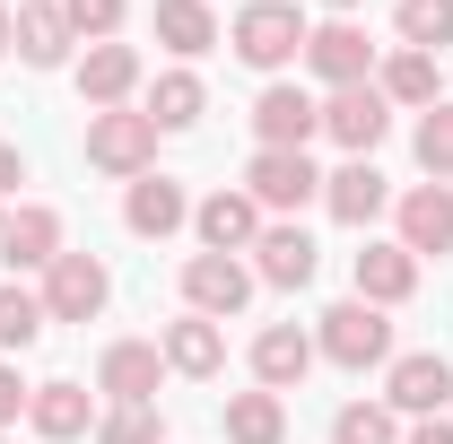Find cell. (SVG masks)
Wrapping results in <instances>:
<instances>
[{
	"mask_svg": "<svg viewBox=\"0 0 453 444\" xmlns=\"http://www.w3.org/2000/svg\"><path fill=\"white\" fill-rule=\"evenodd\" d=\"M305 9L296 0H244L235 9V27H226V44H235V61L244 70H262V79H280V70H296L305 61Z\"/></svg>",
	"mask_w": 453,
	"mask_h": 444,
	"instance_id": "1",
	"label": "cell"
},
{
	"mask_svg": "<svg viewBox=\"0 0 453 444\" xmlns=\"http://www.w3.org/2000/svg\"><path fill=\"white\" fill-rule=\"evenodd\" d=\"M314 348L349 366V375H366V366H393V323H384V305H366V296H340L332 314L314 323Z\"/></svg>",
	"mask_w": 453,
	"mask_h": 444,
	"instance_id": "2",
	"label": "cell"
},
{
	"mask_svg": "<svg viewBox=\"0 0 453 444\" xmlns=\"http://www.w3.org/2000/svg\"><path fill=\"white\" fill-rule=\"evenodd\" d=\"M88 166H96V174H122V183L157 174V122H149L140 105L88 113Z\"/></svg>",
	"mask_w": 453,
	"mask_h": 444,
	"instance_id": "3",
	"label": "cell"
},
{
	"mask_svg": "<svg viewBox=\"0 0 453 444\" xmlns=\"http://www.w3.org/2000/svg\"><path fill=\"white\" fill-rule=\"evenodd\" d=\"M244 192H253L262 210L296 218L305 201H323V174H314V157H305V149H253V166H244Z\"/></svg>",
	"mask_w": 453,
	"mask_h": 444,
	"instance_id": "4",
	"label": "cell"
},
{
	"mask_svg": "<svg viewBox=\"0 0 453 444\" xmlns=\"http://www.w3.org/2000/svg\"><path fill=\"white\" fill-rule=\"evenodd\" d=\"M35 296H44V314H53V323H96V314H105V296H113V271L96 262V253H61Z\"/></svg>",
	"mask_w": 453,
	"mask_h": 444,
	"instance_id": "5",
	"label": "cell"
},
{
	"mask_svg": "<svg viewBox=\"0 0 453 444\" xmlns=\"http://www.w3.org/2000/svg\"><path fill=\"white\" fill-rule=\"evenodd\" d=\"M445 401H453V357H445V348H410V357H393L384 410H401V418H445Z\"/></svg>",
	"mask_w": 453,
	"mask_h": 444,
	"instance_id": "6",
	"label": "cell"
},
{
	"mask_svg": "<svg viewBox=\"0 0 453 444\" xmlns=\"http://www.w3.org/2000/svg\"><path fill=\"white\" fill-rule=\"evenodd\" d=\"M384 131H393V105H384V88L366 79V88H332L323 96V140H340L349 157H375L384 149Z\"/></svg>",
	"mask_w": 453,
	"mask_h": 444,
	"instance_id": "7",
	"label": "cell"
},
{
	"mask_svg": "<svg viewBox=\"0 0 453 444\" xmlns=\"http://www.w3.org/2000/svg\"><path fill=\"white\" fill-rule=\"evenodd\" d=\"M305 70H314L323 88H366V79H375L366 27H357V18H323V27L305 35Z\"/></svg>",
	"mask_w": 453,
	"mask_h": 444,
	"instance_id": "8",
	"label": "cell"
},
{
	"mask_svg": "<svg viewBox=\"0 0 453 444\" xmlns=\"http://www.w3.org/2000/svg\"><path fill=\"white\" fill-rule=\"evenodd\" d=\"M244 305H253V271H244L235 253H192V262H183V314L226 323V314H244Z\"/></svg>",
	"mask_w": 453,
	"mask_h": 444,
	"instance_id": "9",
	"label": "cell"
},
{
	"mask_svg": "<svg viewBox=\"0 0 453 444\" xmlns=\"http://www.w3.org/2000/svg\"><path fill=\"white\" fill-rule=\"evenodd\" d=\"M157 384H166V348H157V340H113L105 357H96V392H105L113 410L157 401Z\"/></svg>",
	"mask_w": 453,
	"mask_h": 444,
	"instance_id": "10",
	"label": "cell"
},
{
	"mask_svg": "<svg viewBox=\"0 0 453 444\" xmlns=\"http://www.w3.org/2000/svg\"><path fill=\"white\" fill-rule=\"evenodd\" d=\"M157 348H166V375H192V384L226 375V323H210V314H174L157 332Z\"/></svg>",
	"mask_w": 453,
	"mask_h": 444,
	"instance_id": "11",
	"label": "cell"
},
{
	"mask_svg": "<svg viewBox=\"0 0 453 444\" xmlns=\"http://www.w3.org/2000/svg\"><path fill=\"white\" fill-rule=\"evenodd\" d=\"M314 131H323V105H314L305 88L271 79V88L253 96V140H262V149H305Z\"/></svg>",
	"mask_w": 453,
	"mask_h": 444,
	"instance_id": "12",
	"label": "cell"
},
{
	"mask_svg": "<svg viewBox=\"0 0 453 444\" xmlns=\"http://www.w3.org/2000/svg\"><path fill=\"white\" fill-rule=\"evenodd\" d=\"M393 218H401V235H393V244H410L418 262H427V253L445 262V253H453V183H410Z\"/></svg>",
	"mask_w": 453,
	"mask_h": 444,
	"instance_id": "13",
	"label": "cell"
},
{
	"mask_svg": "<svg viewBox=\"0 0 453 444\" xmlns=\"http://www.w3.org/2000/svg\"><path fill=\"white\" fill-rule=\"evenodd\" d=\"M314 332H296V323H262L253 332V384L262 392H296L305 375H314Z\"/></svg>",
	"mask_w": 453,
	"mask_h": 444,
	"instance_id": "14",
	"label": "cell"
},
{
	"mask_svg": "<svg viewBox=\"0 0 453 444\" xmlns=\"http://www.w3.org/2000/svg\"><path fill=\"white\" fill-rule=\"evenodd\" d=\"M323 210H332L340 226H375L384 210H393V183L375 174V157H349V166L323 174Z\"/></svg>",
	"mask_w": 453,
	"mask_h": 444,
	"instance_id": "15",
	"label": "cell"
},
{
	"mask_svg": "<svg viewBox=\"0 0 453 444\" xmlns=\"http://www.w3.org/2000/svg\"><path fill=\"white\" fill-rule=\"evenodd\" d=\"M192 235H201V253H253L262 244V201L253 192H210L192 210Z\"/></svg>",
	"mask_w": 453,
	"mask_h": 444,
	"instance_id": "16",
	"label": "cell"
},
{
	"mask_svg": "<svg viewBox=\"0 0 453 444\" xmlns=\"http://www.w3.org/2000/svg\"><path fill=\"white\" fill-rule=\"evenodd\" d=\"M349 279H357V296H366V305H384V314H393V305L418 296V253H410V244H375V235H366V253L349 262Z\"/></svg>",
	"mask_w": 453,
	"mask_h": 444,
	"instance_id": "17",
	"label": "cell"
},
{
	"mask_svg": "<svg viewBox=\"0 0 453 444\" xmlns=\"http://www.w3.org/2000/svg\"><path fill=\"white\" fill-rule=\"evenodd\" d=\"M314 271H323V253H314V235L296 218L262 226V244H253V279L262 287H314Z\"/></svg>",
	"mask_w": 453,
	"mask_h": 444,
	"instance_id": "18",
	"label": "cell"
},
{
	"mask_svg": "<svg viewBox=\"0 0 453 444\" xmlns=\"http://www.w3.org/2000/svg\"><path fill=\"white\" fill-rule=\"evenodd\" d=\"M79 96H88V113H113L140 96V53L113 35V44H88L79 53Z\"/></svg>",
	"mask_w": 453,
	"mask_h": 444,
	"instance_id": "19",
	"label": "cell"
},
{
	"mask_svg": "<svg viewBox=\"0 0 453 444\" xmlns=\"http://www.w3.org/2000/svg\"><path fill=\"white\" fill-rule=\"evenodd\" d=\"M61 253H70V244H61V218L44 201H27V210L0 218V262H9V271H53Z\"/></svg>",
	"mask_w": 453,
	"mask_h": 444,
	"instance_id": "20",
	"label": "cell"
},
{
	"mask_svg": "<svg viewBox=\"0 0 453 444\" xmlns=\"http://www.w3.org/2000/svg\"><path fill=\"white\" fill-rule=\"evenodd\" d=\"M27 427H35L44 444H79L88 427H96V392L70 384V375H61V384H35V401H27Z\"/></svg>",
	"mask_w": 453,
	"mask_h": 444,
	"instance_id": "21",
	"label": "cell"
},
{
	"mask_svg": "<svg viewBox=\"0 0 453 444\" xmlns=\"http://www.w3.org/2000/svg\"><path fill=\"white\" fill-rule=\"evenodd\" d=\"M122 226H131V235H149V244H157V235H174V226H192L183 183H174V174H140V183L122 192Z\"/></svg>",
	"mask_w": 453,
	"mask_h": 444,
	"instance_id": "22",
	"label": "cell"
},
{
	"mask_svg": "<svg viewBox=\"0 0 453 444\" xmlns=\"http://www.w3.org/2000/svg\"><path fill=\"white\" fill-rule=\"evenodd\" d=\"M9 44H18V61H27V70H61L79 35H70L61 0H27V9H18V35H9Z\"/></svg>",
	"mask_w": 453,
	"mask_h": 444,
	"instance_id": "23",
	"label": "cell"
},
{
	"mask_svg": "<svg viewBox=\"0 0 453 444\" xmlns=\"http://www.w3.org/2000/svg\"><path fill=\"white\" fill-rule=\"evenodd\" d=\"M375 88H384V105H410V113H427V105H445V79H436V53H410L401 44L384 70H375Z\"/></svg>",
	"mask_w": 453,
	"mask_h": 444,
	"instance_id": "24",
	"label": "cell"
},
{
	"mask_svg": "<svg viewBox=\"0 0 453 444\" xmlns=\"http://www.w3.org/2000/svg\"><path fill=\"white\" fill-rule=\"evenodd\" d=\"M157 44H166L174 61H201L219 44V9H210V0H157Z\"/></svg>",
	"mask_w": 453,
	"mask_h": 444,
	"instance_id": "25",
	"label": "cell"
},
{
	"mask_svg": "<svg viewBox=\"0 0 453 444\" xmlns=\"http://www.w3.org/2000/svg\"><path fill=\"white\" fill-rule=\"evenodd\" d=\"M226 444H288L280 392H226Z\"/></svg>",
	"mask_w": 453,
	"mask_h": 444,
	"instance_id": "26",
	"label": "cell"
},
{
	"mask_svg": "<svg viewBox=\"0 0 453 444\" xmlns=\"http://www.w3.org/2000/svg\"><path fill=\"white\" fill-rule=\"evenodd\" d=\"M149 122H157V131H192V122H201V113H210V88H201V79H192V70H166V79H157V88H149Z\"/></svg>",
	"mask_w": 453,
	"mask_h": 444,
	"instance_id": "27",
	"label": "cell"
},
{
	"mask_svg": "<svg viewBox=\"0 0 453 444\" xmlns=\"http://www.w3.org/2000/svg\"><path fill=\"white\" fill-rule=\"evenodd\" d=\"M44 323H53V314H44V296L9 279V287H0V357H18V348H35V340H44Z\"/></svg>",
	"mask_w": 453,
	"mask_h": 444,
	"instance_id": "28",
	"label": "cell"
},
{
	"mask_svg": "<svg viewBox=\"0 0 453 444\" xmlns=\"http://www.w3.org/2000/svg\"><path fill=\"white\" fill-rule=\"evenodd\" d=\"M393 27H401L410 53H445V44H453V0H401Z\"/></svg>",
	"mask_w": 453,
	"mask_h": 444,
	"instance_id": "29",
	"label": "cell"
},
{
	"mask_svg": "<svg viewBox=\"0 0 453 444\" xmlns=\"http://www.w3.org/2000/svg\"><path fill=\"white\" fill-rule=\"evenodd\" d=\"M332 444H401V410H384V401H349L332 418Z\"/></svg>",
	"mask_w": 453,
	"mask_h": 444,
	"instance_id": "30",
	"label": "cell"
},
{
	"mask_svg": "<svg viewBox=\"0 0 453 444\" xmlns=\"http://www.w3.org/2000/svg\"><path fill=\"white\" fill-rule=\"evenodd\" d=\"M410 149H418V166H427V183H453V105H427V113H418Z\"/></svg>",
	"mask_w": 453,
	"mask_h": 444,
	"instance_id": "31",
	"label": "cell"
},
{
	"mask_svg": "<svg viewBox=\"0 0 453 444\" xmlns=\"http://www.w3.org/2000/svg\"><path fill=\"white\" fill-rule=\"evenodd\" d=\"M96 444H166L157 401H140V410H105V418H96Z\"/></svg>",
	"mask_w": 453,
	"mask_h": 444,
	"instance_id": "32",
	"label": "cell"
},
{
	"mask_svg": "<svg viewBox=\"0 0 453 444\" xmlns=\"http://www.w3.org/2000/svg\"><path fill=\"white\" fill-rule=\"evenodd\" d=\"M61 18H70L79 44H113L122 35V0H61Z\"/></svg>",
	"mask_w": 453,
	"mask_h": 444,
	"instance_id": "33",
	"label": "cell"
},
{
	"mask_svg": "<svg viewBox=\"0 0 453 444\" xmlns=\"http://www.w3.org/2000/svg\"><path fill=\"white\" fill-rule=\"evenodd\" d=\"M27 401H35V384L18 375V357H0V436H9V427L27 418Z\"/></svg>",
	"mask_w": 453,
	"mask_h": 444,
	"instance_id": "34",
	"label": "cell"
},
{
	"mask_svg": "<svg viewBox=\"0 0 453 444\" xmlns=\"http://www.w3.org/2000/svg\"><path fill=\"white\" fill-rule=\"evenodd\" d=\"M18 183H27V157H18V140H0V201H9Z\"/></svg>",
	"mask_w": 453,
	"mask_h": 444,
	"instance_id": "35",
	"label": "cell"
},
{
	"mask_svg": "<svg viewBox=\"0 0 453 444\" xmlns=\"http://www.w3.org/2000/svg\"><path fill=\"white\" fill-rule=\"evenodd\" d=\"M401 444H453V418H410V436Z\"/></svg>",
	"mask_w": 453,
	"mask_h": 444,
	"instance_id": "36",
	"label": "cell"
},
{
	"mask_svg": "<svg viewBox=\"0 0 453 444\" xmlns=\"http://www.w3.org/2000/svg\"><path fill=\"white\" fill-rule=\"evenodd\" d=\"M9 35H18V18H9V9H0V53H9Z\"/></svg>",
	"mask_w": 453,
	"mask_h": 444,
	"instance_id": "37",
	"label": "cell"
},
{
	"mask_svg": "<svg viewBox=\"0 0 453 444\" xmlns=\"http://www.w3.org/2000/svg\"><path fill=\"white\" fill-rule=\"evenodd\" d=\"M323 9H332V18H349V9H357V0H323Z\"/></svg>",
	"mask_w": 453,
	"mask_h": 444,
	"instance_id": "38",
	"label": "cell"
},
{
	"mask_svg": "<svg viewBox=\"0 0 453 444\" xmlns=\"http://www.w3.org/2000/svg\"><path fill=\"white\" fill-rule=\"evenodd\" d=\"M0 218H9V210H0Z\"/></svg>",
	"mask_w": 453,
	"mask_h": 444,
	"instance_id": "39",
	"label": "cell"
},
{
	"mask_svg": "<svg viewBox=\"0 0 453 444\" xmlns=\"http://www.w3.org/2000/svg\"><path fill=\"white\" fill-rule=\"evenodd\" d=\"M0 444H9V436H0Z\"/></svg>",
	"mask_w": 453,
	"mask_h": 444,
	"instance_id": "40",
	"label": "cell"
}]
</instances>
